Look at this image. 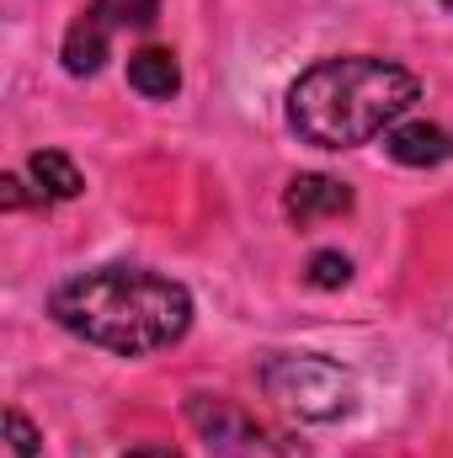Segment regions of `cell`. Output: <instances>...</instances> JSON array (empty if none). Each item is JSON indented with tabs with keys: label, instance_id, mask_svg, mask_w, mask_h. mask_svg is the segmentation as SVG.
Instances as JSON below:
<instances>
[{
	"label": "cell",
	"instance_id": "obj_1",
	"mask_svg": "<svg viewBox=\"0 0 453 458\" xmlns=\"http://www.w3.org/2000/svg\"><path fill=\"white\" fill-rule=\"evenodd\" d=\"M48 315L81 342L117 357H144L187 336L192 293L150 267H91L48 293Z\"/></svg>",
	"mask_w": 453,
	"mask_h": 458
},
{
	"label": "cell",
	"instance_id": "obj_2",
	"mask_svg": "<svg viewBox=\"0 0 453 458\" xmlns=\"http://www.w3.org/2000/svg\"><path fill=\"white\" fill-rule=\"evenodd\" d=\"M422 86L406 64L379 54H341L310 64L288 86V128L315 149H357L389 133L416 107Z\"/></svg>",
	"mask_w": 453,
	"mask_h": 458
},
{
	"label": "cell",
	"instance_id": "obj_3",
	"mask_svg": "<svg viewBox=\"0 0 453 458\" xmlns=\"http://www.w3.org/2000/svg\"><path fill=\"white\" fill-rule=\"evenodd\" d=\"M261 389L267 400H278L288 416L299 421H341L352 405H357V384L352 373L331 362V357H315V352H283L261 368Z\"/></svg>",
	"mask_w": 453,
	"mask_h": 458
},
{
	"label": "cell",
	"instance_id": "obj_4",
	"mask_svg": "<svg viewBox=\"0 0 453 458\" xmlns=\"http://www.w3.org/2000/svg\"><path fill=\"white\" fill-rule=\"evenodd\" d=\"M155 21H160V0H91L64 32V70L97 75L117 32H150Z\"/></svg>",
	"mask_w": 453,
	"mask_h": 458
},
{
	"label": "cell",
	"instance_id": "obj_5",
	"mask_svg": "<svg viewBox=\"0 0 453 458\" xmlns=\"http://www.w3.org/2000/svg\"><path fill=\"white\" fill-rule=\"evenodd\" d=\"M187 421L198 427V437L219 458H304L294 454L288 437H278L272 427H261L251 411H240L235 400H214V394H192L187 400Z\"/></svg>",
	"mask_w": 453,
	"mask_h": 458
},
{
	"label": "cell",
	"instance_id": "obj_6",
	"mask_svg": "<svg viewBox=\"0 0 453 458\" xmlns=\"http://www.w3.org/2000/svg\"><path fill=\"white\" fill-rule=\"evenodd\" d=\"M352 208V192L341 187L337 176H294L283 192V214L294 225H315V219H337Z\"/></svg>",
	"mask_w": 453,
	"mask_h": 458
},
{
	"label": "cell",
	"instance_id": "obj_7",
	"mask_svg": "<svg viewBox=\"0 0 453 458\" xmlns=\"http://www.w3.org/2000/svg\"><path fill=\"white\" fill-rule=\"evenodd\" d=\"M384 149H389V160H400V165H438V160L453 155V139L438 123H395V128L384 133Z\"/></svg>",
	"mask_w": 453,
	"mask_h": 458
},
{
	"label": "cell",
	"instance_id": "obj_8",
	"mask_svg": "<svg viewBox=\"0 0 453 458\" xmlns=\"http://www.w3.org/2000/svg\"><path fill=\"white\" fill-rule=\"evenodd\" d=\"M128 86H133L139 97H150V102L176 97V91H182V64H176V54H171V48H139V54L128 59Z\"/></svg>",
	"mask_w": 453,
	"mask_h": 458
},
{
	"label": "cell",
	"instance_id": "obj_9",
	"mask_svg": "<svg viewBox=\"0 0 453 458\" xmlns=\"http://www.w3.org/2000/svg\"><path fill=\"white\" fill-rule=\"evenodd\" d=\"M27 176L38 182V198H43V203H70V198L86 192V176H81L75 160L59 155V149H38V155L27 160Z\"/></svg>",
	"mask_w": 453,
	"mask_h": 458
},
{
	"label": "cell",
	"instance_id": "obj_10",
	"mask_svg": "<svg viewBox=\"0 0 453 458\" xmlns=\"http://www.w3.org/2000/svg\"><path fill=\"white\" fill-rule=\"evenodd\" d=\"M38 454H43L38 427L21 411H5V458H38Z\"/></svg>",
	"mask_w": 453,
	"mask_h": 458
},
{
	"label": "cell",
	"instance_id": "obj_11",
	"mask_svg": "<svg viewBox=\"0 0 453 458\" xmlns=\"http://www.w3.org/2000/svg\"><path fill=\"white\" fill-rule=\"evenodd\" d=\"M352 277V261L341 256V250H321V256H310V283L315 288H341Z\"/></svg>",
	"mask_w": 453,
	"mask_h": 458
},
{
	"label": "cell",
	"instance_id": "obj_12",
	"mask_svg": "<svg viewBox=\"0 0 453 458\" xmlns=\"http://www.w3.org/2000/svg\"><path fill=\"white\" fill-rule=\"evenodd\" d=\"M128 458H182V454H171V448H139V454H128Z\"/></svg>",
	"mask_w": 453,
	"mask_h": 458
},
{
	"label": "cell",
	"instance_id": "obj_13",
	"mask_svg": "<svg viewBox=\"0 0 453 458\" xmlns=\"http://www.w3.org/2000/svg\"><path fill=\"white\" fill-rule=\"evenodd\" d=\"M443 5H453V0H443Z\"/></svg>",
	"mask_w": 453,
	"mask_h": 458
}]
</instances>
